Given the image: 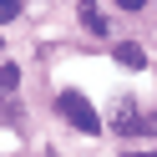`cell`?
I'll return each mask as SVG.
<instances>
[{
	"mask_svg": "<svg viewBox=\"0 0 157 157\" xmlns=\"http://www.w3.org/2000/svg\"><path fill=\"white\" fill-rule=\"evenodd\" d=\"M81 25H86V31H96V36L106 31V21H101V10H96L91 0H81Z\"/></svg>",
	"mask_w": 157,
	"mask_h": 157,
	"instance_id": "cell-3",
	"label": "cell"
},
{
	"mask_svg": "<svg viewBox=\"0 0 157 157\" xmlns=\"http://www.w3.org/2000/svg\"><path fill=\"white\" fill-rule=\"evenodd\" d=\"M117 5H122V10H142L147 0H117Z\"/></svg>",
	"mask_w": 157,
	"mask_h": 157,
	"instance_id": "cell-7",
	"label": "cell"
},
{
	"mask_svg": "<svg viewBox=\"0 0 157 157\" xmlns=\"http://www.w3.org/2000/svg\"><path fill=\"white\" fill-rule=\"evenodd\" d=\"M117 132H122V137H137V132H152V122H147L137 106H122V112H117Z\"/></svg>",
	"mask_w": 157,
	"mask_h": 157,
	"instance_id": "cell-2",
	"label": "cell"
},
{
	"mask_svg": "<svg viewBox=\"0 0 157 157\" xmlns=\"http://www.w3.org/2000/svg\"><path fill=\"white\" fill-rule=\"evenodd\" d=\"M15 81H21V71H15V61L0 66V91H15Z\"/></svg>",
	"mask_w": 157,
	"mask_h": 157,
	"instance_id": "cell-5",
	"label": "cell"
},
{
	"mask_svg": "<svg viewBox=\"0 0 157 157\" xmlns=\"http://www.w3.org/2000/svg\"><path fill=\"white\" fill-rule=\"evenodd\" d=\"M56 112H61L66 122L76 127V132H91V137L101 132V117H96V106L86 101L81 91H61V96H56Z\"/></svg>",
	"mask_w": 157,
	"mask_h": 157,
	"instance_id": "cell-1",
	"label": "cell"
},
{
	"mask_svg": "<svg viewBox=\"0 0 157 157\" xmlns=\"http://www.w3.org/2000/svg\"><path fill=\"white\" fill-rule=\"evenodd\" d=\"M21 15V0H0V21H15Z\"/></svg>",
	"mask_w": 157,
	"mask_h": 157,
	"instance_id": "cell-6",
	"label": "cell"
},
{
	"mask_svg": "<svg viewBox=\"0 0 157 157\" xmlns=\"http://www.w3.org/2000/svg\"><path fill=\"white\" fill-rule=\"evenodd\" d=\"M117 61L137 71V66H147V56H142V46H117Z\"/></svg>",
	"mask_w": 157,
	"mask_h": 157,
	"instance_id": "cell-4",
	"label": "cell"
},
{
	"mask_svg": "<svg viewBox=\"0 0 157 157\" xmlns=\"http://www.w3.org/2000/svg\"><path fill=\"white\" fill-rule=\"evenodd\" d=\"M152 127H157V122H152Z\"/></svg>",
	"mask_w": 157,
	"mask_h": 157,
	"instance_id": "cell-9",
	"label": "cell"
},
{
	"mask_svg": "<svg viewBox=\"0 0 157 157\" xmlns=\"http://www.w3.org/2000/svg\"><path fill=\"white\" fill-rule=\"evenodd\" d=\"M132 157H157V152H132Z\"/></svg>",
	"mask_w": 157,
	"mask_h": 157,
	"instance_id": "cell-8",
	"label": "cell"
}]
</instances>
